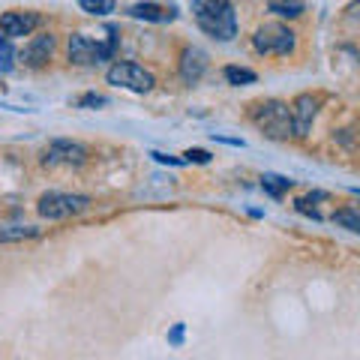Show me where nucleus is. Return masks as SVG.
<instances>
[{
  "label": "nucleus",
  "mask_w": 360,
  "mask_h": 360,
  "mask_svg": "<svg viewBox=\"0 0 360 360\" xmlns=\"http://www.w3.org/2000/svg\"><path fill=\"white\" fill-rule=\"evenodd\" d=\"M267 9L274 15H279V18H297V15H303V4H300V0H270Z\"/></svg>",
  "instance_id": "obj_15"
},
{
  "label": "nucleus",
  "mask_w": 360,
  "mask_h": 360,
  "mask_svg": "<svg viewBox=\"0 0 360 360\" xmlns=\"http://www.w3.org/2000/svg\"><path fill=\"white\" fill-rule=\"evenodd\" d=\"M51 51H54V37H51V33H42V37H33L25 45V51H21L18 58H21V63H25V66H30V70H39V66L49 63Z\"/></svg>",
  "instance_id": "obj_10"
},
{
  "label": "nucleus",
  "mask_w": 360,
  "mask_h": 360,
  "mask_svg": "<svg viewBox=\"0 0 360 360\" xmlns=\"http://www.w3.org/2000/svg\"><path fill=\"white\" fill-rule=\"evenodd\" d=\"M78 105L82 108H96V105H108V99L103 94H87V96L78 99Z\"/></svg>",
  "instance_id": "obj_22"
},
{
  "label": "nucleus",
  "mask_w": 360,
  "mask_h": 360,
  "mask_svg": "<svg viewBox=\"0 0 360 360\" xmlns=\"http://www.w3.org/2000/svg\"><path fill=\"white\" fill-rule=\"evenodd\" d=\"M78 6L84 9V13H90V15H111L115 13V0H78Z\"/></svg>",
  "instance_id": "obj_18"
},
{
  "label": "nucleus",
  "mask_w": 360,
  "mask_h": 360,
  "mask_svg": "<svg viewBox=\"0 0 360 360\" xmlns=\"http://www.w3.org/2000/svg\"><path fill=\"white\" fill-rule=\"evenodd\" d=\"M105 78H108V84L123 87V90H132V94H148V90H153V84H156L153 72L144 70V66H139V63H132V60L115 63L105 72Z\"/></svg>",
  "instance_id": "obj_5"
},
{
  "label": "nucleus",
  "mask_w": 360,
  "mask_h": 360,
  "mask_svg": "<svg viewBox=\"0 0 360 360\" xmlns=\"http://www.w3.org/2000/svg\"><path fill=\"white\" fill-rule=\"evenodd\" d=\"M333 222L340 225V229H348V231L360 234V210H357V207H345V210H336V213H333Z\"/></svg>",
  "instance_id": "obj_16"
},
{
  "label": "nucleus",
  "mask_w": 360,
  "mask_h": 360,
  "mask_svg": "<svg viewBox=\"0 0 360 360\" xmlns=\"http://www.w3.org/2000/svg\"><path fill=\"white\" fill-rule=\"evenodd\" d=\"M345 18H348V21H354V25H360V0H354V4H348Z\"/></svg>",
  "instance_id": "obj_24"
},
{
  "label": "nucleus",
  "mask_w": 360,
  "mask_h": 360,
  "mask_svg": "<svg viewBox=\"0 0 360 360\" xmlns=\"http://www.w3.org/2000/svg\"><path fill=\"white\" fill-rule=\"evenodd\" d=\"M13 39H6V37H0V70L4 72H13V58H15V51H13V45H9Z\"/></svg>",
  "instance_id": "obj_20"
},
{
  "label": "nucleus",
  "mask_w": 360,
  "mask_h": 360,
  "mask_svg": "<svg viewBox=\"0 0 360 360\" xmlns=\"http://www.w3.org/2000/svg\"><path fill=\"white\" fill-rule=\"evenodd\" d=\"M184 162H198V165H207V162H210V153H207V150H198V148H193V150H186V153H184Z\"/></svg>",
  "instance_id": "obj_21"
},
{
  "label": "nucleus",
  "mask_w": 360,
  "mask_h": 360,
  "mask_svg": "<svg viewBox=\"0 0 360 360\" xmlns=\"http://www.w3.org/2000/svg\"><path fill=\"white\" fill-rule=\"evenodd\" d=\"M117 49V37L115 30H108V39L105 42H96L84 37V33H72L70 37V60L78 66H94V63H103L108 60Z\"/></svg>",
  "instance_id": "obj_3"
},
{
  "label": "nucleus",
  "mask_w": 360,
  "mask_h": 360,
  "mask_svg": "<svg viewBox=\"0 0 360 360\" xmlns=\"http://www.w3.org/2000/svg\"><path fill=\"white\" fill-rule=\"evenodd\" d=\"M262 189H264L270 198H283L288 189H291V180L283 177V174H264L262 177Z\"/></svg>",
  "instance_id": "obj_14"
},
{
  "label": "nucleus",
  "mask_w": 360,
  "mask_h": 360,
  "mask_svg": "<svg viewBox=\"0 0 360 360\" xmlns=\"http://www.w3.org/2000/svg\"><path fill=\"white\" fill-rule=\"evenodd\" d=\"M193 15L201 30L222 42L234 39V33H238V18H234L231 0H193Z\"/></svg>",
  "instance_id": "obj_1"
},
{
  "label": "nucleus",
  "mask_w": 360,
  "mask_h": 360,
  "mask_svg": "<svg viewBox=\"0 0 360 360\" xmlns=\"http://www.w3.org/2000/svg\"><path fill=\"white\" fill-rule=\"evenodd\" d=\"M319 115V96L312 94H300L291 103V120H295V139H307L312 129V120Z\"/></svg>",
  "instance_id": "obj_8"
},
{
  "label": "nucleus",
  "mask_w": 360,
  "mask_h": 360,
  "mask_svg": "<svg viewBox=\"0 0 360 360\" xmlns=\"http://www.w3.org/2000/svg\"><path fill=\"white\" fill-rule=\"evenodd\" d=\"M205 70H207V54L195 49V45L184 49V54H180V78H184L186 84H195V82H201Z\"/></svg>",
  "instance_id": "obj_11"
},
{
  "label": "nucleus",
  "mask_w": 360,
  "mask_h": 360,
  "mask_svg": "<svg viewBox=\"0 0 360 360\" xmlns=\"http://www.w3.org/2000/svg\"><path fill=\"white\" fill-rule=\"evenodd\" d=\"M252 123L262 129L267 139L274 141H285L295 135V120H291V105L279 103V99H267V103H258L252 108Z\"/></svg>",
  "instance_id": "obj_2"
},
{
  "label": "nucleus",
  "mask_w": 360,
  "mask_h": 360,
  "mask_svg": "<svg viewBox=\"0 0 360 360\" xmlns=\"http://www.w3.org/2000/svg\"><path fill=\"white\" fill-rule=\"evenodd\" d=\"M225 82L234 84V87H240V84H252L255 82V72L252 70H243V66H225Z\"/></svg>",
  "instance_id": "obj_17"
},
{
  "label": "nucleus",
  "mask_w": 360,
  "mask_h": 360,
  "mask_svg": "<svg viewBox=\"0 0 360 360\" xmlns=\"http://www.w3.org/2000/svg\"><path fill=\"white\" fill-rule=\"evenodd\" d=\"M168 342H172V345H180V342H184V324H177V328L168 333Z\"/></svg>",
  "instance_id": "obj_25"
},
{
  "label": "nucleus",
  "mask_w": 360,
  "mask_h": 360,
  "mask_svg": "<svg viewBox=\"0 0 360 360\" xmlns=\"http://www.w3.org/2000/svg\"><path fill=\"white\" fill-rule=\"evenodd\" d=\"M39 229H30V225H25V229H6V231H0V243H13V240H27V238H37Z\"/></svg>",
  "instance_id": "obj_19"
},
{
  "label": "nucleus",
  "mask_w": 360,
  "mask_h": 360,
  "mask_svg": "<svg viewBox=\"0 0 360 360\" xmlns=\"http://www.w3.org/2000/svg\"><path fill=\"white\" fill-rule=\"evenodd\" d=\"M295 30H288L285 25H279V21H267L255 30L252 37V49L258 54H276V58H283V54H291L295 51Z\"/></svg>",
  "instance_id": "obj_4"
},
{
  "label": "nucleus",
  "mask_w": 360,
  "mask_h": 360,
  "mask_svg": "<svg viewBox=\"0 0 360 360\" xmlns=\"http://www.w3.org/2000/svg\"><path fill=\"white\" fill-rule=\"evenodd\" d=\"M150 156L156 162H162V165H180V162H184V160H177V156H168V153H160V150H153Z\"/></svg>",
  "instance_id": "obj_23"
},
{
  "label": "nucleus",
  "mask_w": 360,
  "mask_h": 360,
  "mask_svg": "<svg viewBox=\"0 0 360 360\" xmlns=\"http://www.w3.org/2000/svg\"><path fill=\"white\" fill-rule=\"evenodd\" d=\"M129 15L132 18H141V21H156V25H162V21H172L174 13L165 6H156V4H135L129 6Z\"/></svg>",
  "instance_id": "obj_12"
},
{
  "label": "nucleus",
  "mask_w": 360,
  "mask_h": 360,
  "mask_svg": "<svg viewBox=\"0 0 360 360\" xmlns=\"http://www.w3.org/2000/svg\"><path fill=\"white\" fill-rule=\"evenodd\" d=\"M39 21L42 18L37 13H4L0 15V33L6 39H21V37H30L39 27Z\"/></svg>",
  "instance_id": "obj_9"
},
{
  "label": "nucleus",
  "mask_w": 360,
  "mask_h": 360,
  "mask_svg": "<svg viewBox=\"0 0 360 360\" xmlns=\"http://www.w3.org/2000/svg\"><path fill=\"white\" fill-rule=\"evenodd\" d=\"M321 201H330V195H328V193H309V195L297 198V201H295V207H297V213H303V217L324 219V213L319 210V205H321Z\"/></svg>",
  "instance_id": "obj_13"
},
{
  "label": "nucleus",
  "mask_w": 360,
  "mask_h": 360,
  "mask_svg": "<svg viewBox=\"0 0 360 360\" xmlns=\"http://www.w3.org/2000/svg\"><path fill=\"white\" fill-rule=\"evenodd\" d=\"M42 162L49 165V168H54V165L78 168V165H84V162H87V148H84V144H78V141L58 139V141H51L49 148H45Z\"/></svg>",
  "instance_id": "obj_7"
},
{
  "label": "nucleus",
  "mask_w": 360,
  "mask_h": 360,
  "mask_svg": "<svg viewBox=\"0 0 360 360\" xmlns=\"http://www.w3.org/2000/svg\"><path fill=\"white\" fill-rule=\"evenodd\" d=\"M354 207H357V210H360V205H354Z\"/></svg>",
  "instance_id": "obj_26"
},
{
  "label": "nucleus",
  "mask_w": 360,
  "mask_h": 360,
  "mask_svg": "<svg viewBox=\"0 0 360 360\" xmlns=\"http://www.w3.org/2000/svg\"><path fill=\"white\" fill-rule=\"evenodd\" d=\"M90 207L87 195H72V193H45L39 198V217L45 219H66L75 217V213H84Z\"/></svg>",
  "instance_id": "obj_6"
}]
</instances>
